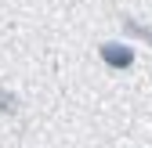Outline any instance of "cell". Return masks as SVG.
<instances>
[{"mask_svg":"<svg viewBox=\"0 0 152 148\" xmlns=\"http://www.w3.org/2000/svg\"><path fill=\"white\" fill-rule=\"evenodd\" d=\"M98 54H102V62L109 65V69H130L134 65V51H130L127 44H102L98 47Z\"/></svg>","mask_w":152,"mask_h":148,"instance_id":"6da1fadb","label":"cell"},{"mask_svg":"<svg viewBox=\"0 0 152 148\" xmlns=\"http://www.w3.org/2000/svg\"><path fill=\"white\" fill-rule=\"evenodd\" d=\"M0 108H4V112H15V108H18V105L11 101V94H4V90H0Z\"/></svg>","mask_w":152,"mask_h":148,"instance_id":"3957f363","label":"cell"},{"mask_svg":"<svg viewBox=\"0 0 152 148\" xmlns=\"http://www.w3.org/2000/svg\"><path fill=\"white\" fill-rule=\"evenodd\" d=\"M123 29H127V33H134V36H141L145 44H152V29L141 25V22H134V18H123Z\"/></svg>","mask_w":152,"mask_h":148,"instance_id":"7a4b0ae2","label":"cell"}]
</instances>
